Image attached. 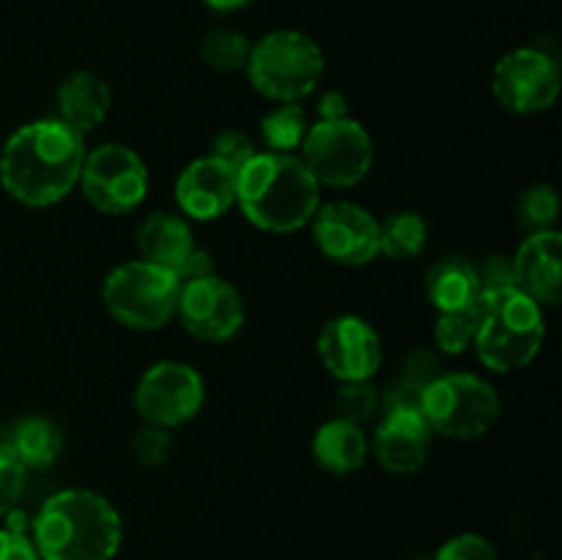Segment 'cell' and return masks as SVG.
Instances as JSON below:
<instances>
[{
  "label": "cell",
  "instance_id": "6da1fadb",
  "mask_svg": "<svg viewBox=\"0 0 562 560\" xmlns=\"http://www.w3.org/2000/svg\"><path fill=\"white\" fill-rule=\"evenodd\" d=\"M86 154V137L60 119L31 121L0 152V184L25 206H53L80 184Z\"/></svg>",
  "mask_w": 562,
  "mask_h": 560
},
{
  "label": "cell",
  "instance_id": "5b68a950",
  "mask_svg": "<svg viewBox=\"0 0 562 560\" xmlns=\"http://www.w3.org/2000/svg\"><path fill=\"white\" fill-rule=\"evenodd\" d=\"M324 49L316 38L294 27H280L258 38L247 55V80L272 102H302L318 88L324 75Z\"/></svg>",
  "mask_w": 562,
  "mask_h": 560
},
{
  "label": "cell",
  "instance_id": "9c48e42d",
  "mask_svg": "<svg viewBox=\"0 0 562 560\" xmlns=\"http://www.w3.org/2000/svg\"><path fill=\"white\" fill-rule=\"evenodd\" d=\"M82 195L104 214H126L146 201L148 168L135 148L102 143L86 154L80 173Z\"/></svg>",
  "mask_w": 562,
  "mask_h": 560
},
{
  "label": "cell",
  "instance_id": "d590c367",
  "mask_svg": "<svg viewBox=\"0 0 562 560\" xmlns=\"http://www.w3.org/2000/svg\"><path fill=\"white\" fill-rule=\"evenodd\" d=\"M203 275H214V258L209 256L203 247H198V250L190 256V261L184 264V269L179 272V280L184 283V280L203 278Z\"/></svg>",
  "mask_w": 562,
  "mask_h": 560
},
{
  "label": "cell",
  "instance_id": "1f68e13d",
  "mask_svg": "<svg viewBox=\"0 0 562 560\" xmlns=\"http://www.w3.org/2000/svg\"><path fill=\"white\" fill-rule=\"evenodd\" d=\"M212 154L214 159H220V163H225L228 168L239 170L241 165L247 163V159L256 154V146H252L250 137L245 135V132L239 130H223L214 135L212 141Z\"/></svg>",
  "mask_w": 562,
  "mask_h": 560
},
{
  "label": "cell",
  "instance_id": "5bb4252c",
  "mask_svg": "<svg viewBox=\"0 0 562 560\" xmlns=\"http://www.w3.org/2000/svg\"><path fill=\"white\" fill-rule=\"evenodd\" d=\"M318 357L338 382H371L382 368V338L355 313L329 318L318 333Z\"/></svg>",
  "mask_w": 562,
  "mask_h": 560
},
{
  "label": "cell",
  "instance_id": "83f0119b",
  "mask_svg": "<svg viewBox=\"0 0 562 560\" xmlns=\"http://www.w3.org/2000/svg\"><path fill=\"white\" fill-rule=\"evenodd\" d=\"M477 329V305L467 311L439 313L437 327H434V340L445 355H464L475 340Z\"/></svg>",
  "mask_w": 562,
  "mask_h": 560
},
{
  "label": "cell",
  "instance_id": "8d00e7d4",
  "mask_svg": "<svg viewBox=\"0 0 562 560\" xmlns=\"http://www.w3.org/2000/svg\"><path fill=\"white\" fill-rule=\"evenodd\" d=\"M318 115L322 119H340L346 115V97L340 91H324L318 99Z\"/></svg>",
  "mask_w": 562,
  "mask_h": 560
},
{
  "label": "cell",
  "instance_id": "8992f818",
  "mask_svg": "<svg viewBox=\"0 0 562 560\" xmlns=\"http://www.w3.org/2000/svg\"><path fill=\"white\" fill-rule=\"evenodd\" d=\"M179 291V275L135 258L110 269L102 283V302L110 316L124 327L154 333L176 316Z\"/></svg>",
  "mask_w": 562,
  "mask_h": 560
},
{
  "label": "cell",
  "instance_id": "30bf717a",
  "mask_svg": "<svg viewBox=\"0 0 562 560\" xmlns=\"http://www.w3.org/2000/svg\"><path fill=\"white\" fill-rule=\"evenodd\" d=\"M560 86L558 60L538 47L510 49L492 71L494 99L514 115H536L549 110L558 102Z\"/></svg>",
  "mask_w": 562,
  "mask_h": 560
},
{
  "label": "cell",
  "instance_id": "4fadbf2b",
  "mask_svg": "<svg viewBox=\"0 0 562 560\" xmlns=\"http://www.w3.org/2000/svg\"><path fill=\"white\" fill-rule=\"evenodd\" d=\"M307 225L318 250L340 267H366L379 256V220L360 203H318Z\"/></svg>",
  "mask_w": 562,
  "mask_h": 560
},
{
  "label": "cell",
  "instance_id": "277c9868",
  "mask_svg": "<svg viewBox=\"0 0 562 560\" xmlns=\"http://www.w3.org/2000/svg\"><path fill=\"white\" fill-rule=\"evenodd\" d=\"M547 318L541 305L516 285L483 291L477 300L475 346L477 360L497 373L527 368L543 349Z\"/></svg>",
  "mask_w": 562,
  "mask_h": 560
},
{
  "label": "cell",
  "instance_id": "484cf974",
  "mask_svg": "<svg viewBox=\"0 0 562 560\" xmlns=\"http://www.w3.org/2000/svg\"><path fill=\"white\" fill-rule=\"evenodd\" d=\"M252 42L241 31L234 27H214L201 38V58L209 69L223 71H245L247 55H250Z\"/></svg>",
  "mask_w": 562,
  "mask_h": 560
},
{
  "label": "cell",
  "instance_id": "e575fe53",
  "mask_svg": "<svg viewBox=\"0 0 562 560\" xmlns=\"http://www.w3.org/2000/svg\"><path fill=\"white\" fill-rule=\"evenodd\" d=\"M0 560H42L31 536L11 527H0Z\"/></svg>",
  "mask_w": 562,
  "mask_h": 560
},
{
  "label": "cell",
  "instance_id": "603a6c76",
  "mask_svg": "<svg viewBox=\"0 0 562 560\" xmlns=\"http://www.w3.org/2000/svg\"><path fill=\"white\" fill-rule=\"evenodd\" d=\"M9 428V448L14 461L25 470H44L53 464L60 453V434L47 417H20Z\"/></svg>",
  "mask_w": 562,
  "mask_h": 560
},
{
  "label": "cell",
  "instance_id": "e0dca14e",
  "mask_svg": "<svg viewBox=\"0 0 562 560\" xmlns=\"http://www.w3.org/2000/svg\"><path fill=\"white\" fill-rule=\"evenodd\" d=\"M516 289L525 291L538 305H558L562 300V236L560 231L530 234L516 250Z\"/></svg>",
  "mask_w": 562,
  "mask_h": 560
},
{
  "label": "cell",
  "instance_id": "8fae6325",
  "mask_svg": "<svg viewBox=\"0 0 562 560\" xmlns=\"http://www.w3.org/2000/svg\"><path fill=\"white\" fill-rule=\"evenodd\" d=\"M206 388L203 377L181 360H159L135 388V410L148 426L179 428L201 412Z\"/></svg>",
  "mask_w": 562,
  "mask_h": 560
},
{
  "label": "cell",
  "instance_id": "836d02e7",
  "mask_svg": "<svg viewBox=\"0 0 562 560\" xmlns=\"http://www.w3.org/2000/svg\"><path fill=\"white\" fill-rule=\"evenodd\" d=\"M477 280H481V291H497V289H510L516 285L514 275V261L503 256H488L483 264H475Z\"/></svg>",
  "mask_w": 562,
  "mask_h": 560
},
{
  "label": "cell",
  "instance_id": "ba28073f",
  "mask_svg": "<svg viewBox=\"0 0 562 560\" xmlns=\"http://www.w3.org/2000/svg\"><path fill=\"white\" fill-rule=\"evenodd\" d=\"M300 159L307 165L318 187L346 190L371 173L373 141L360 121L340 115L307 126L300 146Z\"/></svg>",
  "mask_w": 562,
  "mask_h": 560
},
{
  "label": "cell",
  "instance_id": "52a82bcc",
  "mask_svg": "<svg viewBox=\"0 0 562 560\" xmlns=\"http://www.w3.org/2000/svg\"><path fill=\"white\" fill-rule=\"evenodd\" d=\"M499 395L477 373H439L420 399V412L431 432L450 439H477L499 421Z\"/></svg>",
  "mask_w": 562,
  "mask_h": 560
},
{
  "label": "cell",
  "instance_id": "7a4b0ae2",
  "mask_svg": "<svg viewBox=\"0 0 562 560\" xmlns=\"http://www.w3.org/2000/svg\"><path fill=\"white\" fill-rule=\"evenodd\" d=\"M236 206L269 234L305 228L322 203V187L296 154L256 152L236 170Z\"/></svg>",
  "mask_w": 562,
  "mask_h": 560
},
{
  "label": "cell",
  "instance_id": "44dd1931",
  "mask_svg": "<svg viewBox=\"0 0 562 560\" xmlns=\"http://www.w3.org/2000/svg\"><path fill=\"white\" fill-rule=\"evenodd\" d=\"M426 291L428 300L439 313L475 307L483 294L475 264L464 256H448L434 264L426 280Z\"/></svg>",
  "mask_w": 562,
  "mask_h": 560
},
{
  "label": "cell",
  "instance_id": "d4e9b609",
  "mask_svg": "<svg viewBox=\"0 0 562 560\" xmlns=\"http://www.w3.org/2000/svg\"><path fill=\"white\" fill-rule=\"evenodd\" d=\"M307 115L300 102H285L261 119V141L269 152L294 154L307 135Z\"/></svg>",
  "mask_w": 562,
  "mask_h": 560
},
{
  "label": "cell",
  "instance_id": "9a60e30c",
  "mask_svg": "<svg viewBox=\"0 0 562 560\" xmlns=\"http://www.w3.org/2000/svg\"><path fill=\"white\" fill-rule=\"evenodd\" d=\"M236 170L214 159L198 157L176 179V203L187 220H217L234 206Z\"/></svg>",
  "mask_w": 562,
  "mask_h": 560
},
{
  "label": "cell",
  "instance_id": "cb8c5ba5",
  "mask_svg": "<svg viewBox=\"0 0 562 560\" xmlns=\"http://www.w3.org/2000/svg\"><path fill=\"white\" fill-rule=\"evenodd\" d=\"M428 225L417 212H393L379 223V253L393 261H409L426 250Z\"/></svg>",
  "mask_w": 562,
  "mask_h": 560
},
{
  "label": "cell",
  "instance_id": "ac0fdd59",
  "mask_svg": "<svg viewBox=\"0 0 562 560\" xmlns=\"http://www.w3.org/2000/svg\"><path fill=\"white\" fill-rule=\"evenodd\" d=\"M135 242L143 261L157 264V267L170 269V272L176 275L184 269V264L190 261L192 253L198 250L190 220L181 217V214L168 212L148 214V217L137 225Z\"/></svg>",
  "mask_w": 562,
  "mask_h": 560
},
{
  "label": "cell",
  "instance_id": "4316f807",
  "mask_svg": "<svg viewBox=\"0 0 562 560\" xmlns=\"http://www.w3.org/2000/svg\"><path fill=\"white\" fill-rule=\"evenodd\" d=\"M560 212V198L558 190L547 181H538V184L525 187L516 198V223L521 225L530 234L538 231H549L558 220Z\"/></svg>",
  "mask_w": 562,
  "mask_h": 560
},
{
  "label": "cell",
  "instance_id": "3957f363",
  "mask_svg": "<svg viewBox=\"0 0 562 560\" xmlns=\"http://www.w3.org/2000/svg\"><path fill=\"white\" fill-rule=\"evenodd\" d=\"M31 541L42 560H113L124 522L104 494L64 489L44 500L31 522Z\"/></svg>",
  "mask_w": 562,
  "mask_h": 560
},
{
  "label": "cell",
  "instance_id": "7c38bea8",
  "mask_svg": "<svg viewBox=\"0 0 562 560\" xmlns=\"http://www.w3.org/2000/svg\"><path fill=\"white\" fill-rule=\"evenodd\" d=\"M176 316L192 338L203 344H225L245 324V300L225 278L203 275L181 283Z\"/></svg>",
  "mask_w": 562,
  "mask_h": 560
},
{
  "label": "cell",
  "instance_id": "2e32d148",
  "mask_svg": "<svg viewBox=\"0 0 562 560\" xmlns=\"http://www.w3.org/2000/svg\"><path fill=\"white\" fill-rule=\"evenodd\" d=\"M431 426L420 410H387L373 434V456L393 475L417 472L428 459Z\"/></svg>",
  "mask_w": 562,
  "mask_h": 560
},
{
  "label": "cell",
  "instance_id": "4dcf8cb0",
  "mask_svg": "<svg viewBox=\"0 0 562 560\" xmlns=\"http://www.w3.org/2000/svg\"><path fill=\"white\" fill-rule=\"evenodd\" d=\"M132 456L140 467H159L170 456V432L157 426H143L132 437Z\"/></svg>",
  "mask_w": 562,
  "mask_h": 560
},
{
  "label": "cell",
  "instance_id": "d6986e66",
  "mask_svg": "<svg viewBox=\"0 0 562 560\" xmlns=\"http://www.w3.org/2000/svg\"><path fill=\"white\" fill-rule=\"evenodd\" d=\"M55 97H58V119L80 135L97 130L108 119L110 104H113L108 82L88 69L66 75Z\"/></svg>",
  "mask_w": 562,
  "mask_h": 560
},
{
  "label": "cell",
  "instance_id": "d6a6232c",
  "mask_svg": "<svg viewBox=\"0 0 562 560\" xmlns=\"http://www.w3.org/2000/svg\"><path fill=\"white\" fill-rule=\"evenodd\" d=\"M27 470L11 456H0V516L11 514L25 492Z\"/></svg>",
  "mask_w": 562,
  "mask_h": 560
},
{
  "label": "cell",
  "instance_id": "f1b7e54d",
  "mask_svg": "<svg viewBox=\"0 0 562 560\" xmlns=\"http://www.w3.org/2000/svg\"><path fill=\"white\" fill-rule=\"evenodd\" d=\"M379 390L373 388L371 382H340L338 393H335V412L338 417H346V421L362 423L371 421L379 412Z\"/></svg>",
  "mask_w": 562,
  "mask_h": 560
},
{
  "label": "cell",
  "instance_id": "74e56055",
  "mask_svg": "<svg viewBox=\"0 0 562 560\" xmlns=\"http://www.w3.org/2000/svg\"><path fill=\"white\" fill-rule=\"evenodd\" d=\"M203 3H206L212 11H223V14H228V11L247 9V5H252L256 0H203Z\"/></svg>",
  "mask_w": 562,
  "mask_h": 560
},
{
  "label": "cell",
  "instance_id": "7402d4cb",
  "mask_svg": "<svg viewBox=\"0 0 562 560\" xmlns=\"http://www.w3.org/2000/svg\"><path fill=\"white\" fill-rule=\"evenodd\" d=\"M439 360L428 349H412L401 362V373L384 393H379L382 410H420V399L428 384L439 377Z\"/></svg>",
  "mask_w": 562,
  "mask_h": 560
},
{
  "label": "cell",
  "instance_id": "f546056e",
  "mask_svg": "<svg viewBox=\"0 0 562 560\" xmlns=\"http://www.w3.org/2000/svg\"><path fill=\"white\" fill-rule=\"evenodd\" d=\"M434 560H499V555L481 533H459L437 549Z\"/></svg>",
  "mask_w": 562,
  "mask_h": 560
},
{
  "label": "cell",
  "instance_id": "ffe728a7",
  "mask_svg": "<svg viewBox=\"0 0 562 560\" xmlns=\"http://www.w3.org/2000/svg\"><path fill=\"white\" fill-rule=\"evenodd\" d=\"M368 450H371V443H368L362 426L346 421V417H333V421L322 423L311 443L316 464L333 475H351L360 470L368 459Z\"/></svg>",
  "mask_w": 562,
  "mask_h": 560
}]
</instances>
